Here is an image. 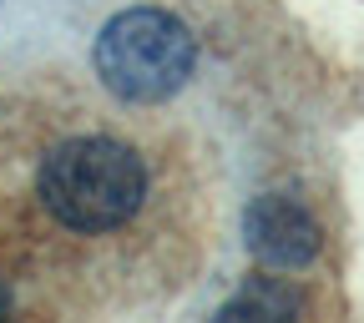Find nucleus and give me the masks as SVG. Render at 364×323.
Instances as JSON below:
<instances>
[{"label":"nucleus","mask_w":364,"mask_h":323,"mask_svg":"<svg viewBox=\"0 0 364 323\" xmlns=\"http://www.w3.org/2000/svg\"><path fill=\"white\" fill-rule=\"evenodd\" d=\"M142 192H147V172L136 152L107 142V136L66 142L41 162V197L76 233H102V227L127 222Z\"/></svg>","instance_id":"1"},{"label":"nucleus","mask_w":364,"mask_h":323,"mask_svg":"<svg viewBox=\"0 0 364 323\" xmlns=\"http://www.w3.org/2000/svg\"><path fill=\"white\" fill-rule=\"evenodd\" d=\"M198 45L167 11H122L97 35V76L112 97L152 106L188 86Z\"/></svg>","instance_id":"2"},{"label":"nucleus","mask_w":364,"mask_h":323,"mask_svg":"<svg viewBox=\"0 0 364 323\" xmlns=\"http://www.w3.org/2000/svg\"><path fill=\"white\" fill-rule=\"evenodd\" d=\"M243 243L268 268H304V263L318 258V243L324 238H318V222L309 217V207L299 197L263 192L243 212Z\"/></svg>","instance_id":"3"},{"label":"nucleus","mask_w":364,"mask_h":323,"mask_svg":"<svg viewBox=\"0 0 364 323\" xmlns=\"http://www.w3.org/2000/svg\"><path fill=\"white\" fill-rule=\"evenodd\" d=\"M304 303H299V293L289 288V283H279V278H253L238 298H228L223 308H218V318H289V313H299Z\"/></svg>","instance_id":"4"},{"label":"nucleus","mask_w":364,"mask_h":323,"mask_svg":"<svg viewBox=\"0 0 364 323\" xmlns=\"http://www.w3.org/2000/svg\"><path fill=\"white\" fill-rule=\"evenodd\" d=\"M11 308V293H6V283H0V313H6Z\"/></svg>","instance_id":"5"}]
</instances>
